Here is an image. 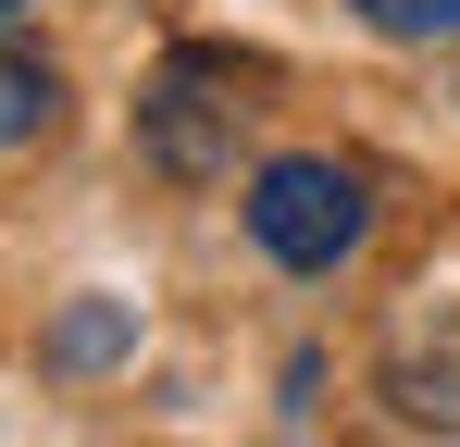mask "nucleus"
<instances>
[{
	"mask_svg": "<svg viewBox=\"0 0 460 447\" xmlns=\"http://www.w3.org/2000/svg\"><path fill=\"white\" fill-rule=\"evenodd\" d=\"M236 212H249V236H261L274 274H336V261H361V236H374V187H361L349 162H323V149H274Z\"/></svg>",
	"mask_w": 460,
	"mask_h": 447,
	"instance_id": "1",
	"label": "nucleus"
},
{
	"mask_svg": "<svg viewBox=\"0 0 460 447\" xmlns=\"http://www.w3.org/2000/svg\"><path fill=\"white\" fill-rule=\"evenodd\" d=\"M249 87H261L249 50H174V63L150 74V100H137V149H150L162 174H187V187L225 174V162H236V125L261 112Z\"/></svg>",
	"mask_w": 460,
	"mask_h": 447,
	"instance_id": "2",
	"label": "nucleus"
},
{
	"mask_svg": "<svg viewBox=\"0 0 460 447\" xmlns=\"http://www.w3.org/2000/svg\"><path fill=\"white\" fill-rule=\"evenodd\" d=\"M50 112H63V74H50V50H25V38L0 25V149L50 137Z\"/></svg>",
	"mask_w": 460,
	"mask_h": 447,
	"instance_id": "3",
	"label": "nucleus"
},
{
	"mask_svg": "<svg viewBox=\"0 0 460 447\" xmlns=\"http://www.w3.org/2000/svg\"><path fill=\"white\" fill-rule=\"evenodd\" d=\"M125 336H137V311H125V298H87V311H63V323H50V361H112V348H125Z\"/></svg>",
	"mask_w": 460,
	"mask_h": 447,
	"instance_id": "4",
	"label": "nucleus"
},
{
	"mask_svg": "<svg viewBox=\"0 0 460 447\" xmlns=\"http://www.w3.org/2000/svg\"><path fill=\"white\" fill-rule=\"evenodd\" d=\"M374 38H398V50H436V38H460V0H349Z\"/></svg>",
	"mask_w": 460,
	"mask_h": 447,
	"instance_id": "5",
	"label": "nucleus"
},
{
	"mask_svg": "<svg viewBox=\"0 0 460 447\" xmlns=\"http://www.w3.org/2000/svg\"><path fill=\"white\" fill-rule=\"evenodd\" d=\"M0 25H25V0H0Z\"/></svg>",
	"mask_w": 460,
	"mask_h": 447,
	"instance_id": "6",
	"label": "nucleus"
}]
</instances>
